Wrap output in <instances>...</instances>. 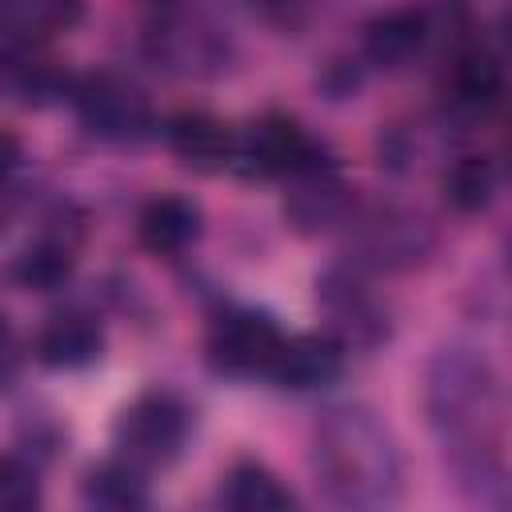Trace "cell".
Wrapping results in <instances>:
<instances>
[{
  "mask_svg": "<svg viewBox=\"0 0 512 512\" xmlns=\"http://www.w3.org/2000/svg\"><path fill=\"white\" fill-rule=\"evenodd\" d=\"M188 424L192 416L172 392H144L116 416L112 440L132 468H168L184 452Z\"/></svg>",
  "mask_w": 512,
  "mask_h": 512,
  "instance_id": "obj_4",
  "label": "cell"
},
{
  "mask_svg": "<svg viewBox=\"0 0 512 512\" xmlns=\"http://www.w3.org/2000/svg\"><path fill=\"white\" fill-rule=\"evenodd\" d=\"M220 504L232 512H288L296 508V496L260 460H240L228 468L220 484Z\"/></svg>",
  "mask_w": 512,
  "mask_h": 512,
  "instance_id": "obj_16",
  "label": "cell"
},
{
  "mask_svg": "<svg viewBox=\"0 0 512 512\" xmlns=\"http://www.w3.org/2000/svg\"><path fill=\"white\" fill-rule=\"evenodd\" d=\"M448 104L464 116H484L500 104L504 96V68L488 48H464L452 56L448 68Z\"/></svg>",
  "mask_w": 512,
  "mask_h": 512,
  "instance_id": "obj_12",
  "label": "cell"
},
{
  "mask_svg": "<svg viewBox=\"0 0 512 512\" xmlns=\"http://www.w3.org/2000/svg\"><path fill=\"white\" fill-rule=\"evenodd\" d=\"M428 44V16L416 8H392L368 20L364 28V56L376 68H408Z\"/></svg>",
  "mask_w": 512,
  "mask_h": 512,
  "instance_id": "obj_11",
  "label": "cell"
},
{
  "mask_svg": "<svg viewBox=\"0 0 512 512\" xmlns=\"http://www.w3.org/2000/svg\"><path fill=\"white\" fill-rule=\"evenodd\" d=\"M20 372V340L8 324V316H0V388H8Z\"/></svg>",
  "mask_w": 512,
  "mask_h": 512,
  "instance_id": "obj_22",
  "label": "cell"
},
{
  "mask_svg": "<svg viewBox=\"0 0 512 512\" xmlns=\"http://www.w3.org/2000/svg\"><path fill=\"white\" fill-rule=\"evenodd\" d=\"M168 144L172 152L196 168V172H220L236 160V140L224 120L208 112H180L168 120Z\"/></svg>",
  "mask_w": 512,
  "mask_h": 512,
  "instance_id": "obj_13",
  "label": "cell"
},
{
  "mask_svg": "<svg viewBox=\"0 0 512 512\" xmlns=\"http://www.w3.org/2000/svg\"><path fill=\"white\" fill-rule=\"evenodd\" d=\"M80 124L112 144L140 140L152 128V104L144 88L120 72H92L72 88Z\"/></svg>",
  "mask_w": 512,
  "mask_h": 512,
  "instance_id": "obj_5",
  "label": "cell"
},
{
  "mask_svg": "<svg viewBox=\"0 0 512 512\" xmlns=\"http://www.w3.org/2000/svg\"><path fill=\"white\" fill-rule=\"evenodd\" d=\"M0 84L24 104H40L64 88V76H60L56 60L44 56L36 44H12L0 56Z\"/></svg>",
  "mask_w": 512,
  "mask_h": 512,
  "instance_id": "obj_17",
  "label": "cell"
},
{
  "mask_svg": "<svg viewBox=\"0 0 512 512\" xmlns=\"http://www.w3.org/2000/svg\"><path fill=\"white\" fill-rule=\"evenodd\" d=\"M72 264H76L72 244L52 236V240L32 244V248H28L20 260H16V280H20L24 288L48 292V288H60V284L72 276Z\"/></svg>",
  "mask_w": 512,
  "mask_h": 512,
  "instance_id": "obj_20",
  "label": "cell"
},
{
  "mask_svg": "<svg viewBox=\"0 0 512 512\" xmlns=\"http://www.w3.org/2000/svg\"><path fill=\"white\" fill-rule=\"evenodd\" d=\"M200 236V208L188 196H156L140 212V244L156 256H180Z\"/></svg>",
  "mask_w": 512,
  "mask_h": 512,
  "instance_id": "obj_15",
  "label": "cell"
},
{
  "mask_svg": "<svg viewBox=\"0 0 512 512\" xmlns=\"http://www.w3.org/2000/svg\"><path fill=\"white\" fill-rule=\"evenodd\" d=\"M292 192L284 196V212L300 232H324L332 224H344L352 212V192L340 176V168L316 152L300 172L288 176Z\"/></svg>",
  "mask_w": 512,
  "mask_h": 512,
  "instance_id": "obj_9",
  "label": "cell"
},
{
  "mask_svg": "<svg viewBox=\"0 0 512 512\" xmlns=\"http://www.w3.org/2000/svg\"><path fill=\"white\" fill-rule=\"evenodd\" d=\"M344 344L336 336H284L268 376L280 384V388H292V392H312V388H324L332 380H340L344 372Z\"/></svg>",
  "mask_w": 512,
  "mask_h": 512,
  "instance_id": "obj_10",
  "label": "cell"
},
{
  "mask_svg": "<svg viewBox=\"0 0 512 512\" xmlns=\"http://www.w3.org/2000/svg\"><path fill=\"white\" fill-rule=\"evenodd\" d=\"M316 300L344 348H376L388 336V312L356 268H328L316 280Z\"/></svg>",
  "mask_w": 512,
  "mask_h": 512,
  "instance_id": "obj_7",
  "label": "cell"
},
{
  "mask_svg": "<svg viewBox=\"0 0 512 512\" xmlns=\"http://www.w3.org/2000/svg\"><path fill=\"white\" fill-rule=\"evenodd\" d=\"M280 344H284V332L276 328L272 316L252 312V308H236L212 324L204 352H208L212 372L244 380V376H268Z\"/></svg>",
  "mask_w": 512,
  "mask_h": 512,
  "instance_id": "obj_6",
  "label": "cell"
},
{
  "mask_svg": "<svg viewBox=\"0 0 512 512\" xmlns=\"http://www.w3.org/2000/svg\"><path fill=\"white\" fill-rule=\"evenodd\" d=\"M104 352V332L88 312H60L36 336V360L48 368H88Z\"/></svg>",
  "mask_w": 512,
  "mask_h": 512,
  "instance_id": "obj_14",
  "label": "cell"
},
{
  "mask_svg": "<svg viewBox=\"0 0 512 512\" xmlns=\"http://www.w3.org/2000/svg\"><path fill=\"white\" fill-rule=\"evenodd\" d=\"M316 152H320L316 140L288 112H268L252 120V128L236 144V160L244 164L248 176H284V180L300 172Z\"/></svg>",
  "mask_w": 512,
  "mask_h": 512,
  "instance_id": "obj_8",
  "label": "cell"
},
{
  "mask_svg": "<svg viewBox=\"0 0 512 512\" xmlns=\"http://www.w3.org/2000/svg\"><path fill=\"white\" fill-rule=\"evenodd\" d=\"M496 164L488 156H456L444 172V200L456 208V212H484L496 196Z\"/></svg>",
  "mask_w": 512,
  "mask_h": 512,
  "instance_id": "obj_19",
  "label": "cell"
},
{
  "mask_svg": "<svg viewBox=\"0 0 512 512\" xmlns=\"http://www.w3.org/2000/svg\"><path fill=\"white\" fill-rule=\"evenodd\" d=\"M16 164H20V140H16V132L0 128V180H4Z\"/></svg>",
  "mask_w": 512,
  "mask_h": 512,
  "instance_id": "obj_23",
  "label": "cell"
},
{
  "mask_svg": "<svg viewBox=\"0 0 512 512\" xmlns=\"http://www.w3.org/2000/svg\"><path fill=\"white\" fill-rule=\"evenodd\" d=\"M424 408L456 488L472 504L504 512L512 500L504 456L508 404L496 364L472 344L440 348L424 372Z\"/></svg>",
  "mask_w": 512,
  "mask_h": 512,
  "instance_id": "obj_1",
  "label": "cell"
},
{
  "mask_svg": "<svg viewBox=\"0 0 512 512\" xmlns=\"http://www.w3.org/2000/svg\"><path fill=\"white\" fill-rule=\"evenodd\" d=\"M4 220H8V208H4V204H0V228H4Z\"/></svg>",
  "mask_w": 512,
  "mask_h": 512,
  "instance_id": "obj_24",
  "label": "cell"
},
{
  "mask_svg": "<svg viewBox=\"0 0 512 512\" xmlns=\"http://www.w3.org/2000/svg\"><path fill=\"white\" fill-rule=\"evenodd\" d=\"M80 496H84V504L108 508V512H128V508H144L148 504L140 468H132L128 460H112V464L88 468V476L80 484Z\"/></svg>",
  "mask_w": 512,
  "mask_h": 512,
  "instance_id": "obj_18",
  "label": "cell"
},
{
  "mask_svg": "<svg viewBox=\"0 0 512 512\" xmlns=\"http://www.w3.org/2000/svg\"><path fill=\"white\" fill-rule=\"evenodd\" d=\"M40 504V476L28 460L0 452V512H24Z\"/></svg>",
  "mask_w": 512,
  "mask_h": 512,
  "instance_id": "obj_21",
  "label": "cell"
},
{
  "mask_svg": "<svg viewBox=\"0 0 512 512\" xmlns=\"http://www.w3.org/2000/svg\"><path fill=\"white\" fill-rule=\"evenodd\" d=\"M312 476L340 508H392L404 460L388 424L364 404H336L312 428Z\"/></svg>",
  "mask_w": 512,
  "mask_h": 512,
  "instance_id": "obj_2",
  "label": "cell"
},
{
  "mask_svg": "<svg viewBox=\"0 0 512 512\" xmlns=\"http://www.w3.org/2000/svg\"><path fill=\"white\" fill-rule=\"evenodd\" d=\"M344 224H348L352 256L380 272H408L424 264L436 248L432 224L400 204H368L360 212L352 208Z\"/></svg>",
  "mask_w": 512,
  "mask_h": 512,
  "instance_id": "obj_3",
  "label": "cell"
},
{
  "mask_svg": "<svg viewBox=\"0 0 512 512\" xmlns=\"http://www.w3.org/2000/svg\"><path fill=\"white\" fill-rule=\"evenodd\" d=\"M0 4H4V0H0Z\"/></svg>",
  "mask_w": 512,
  "mask_h": 512,
  "instance_id": "obj_25",
  "label": "cell"
}]
</instances>
